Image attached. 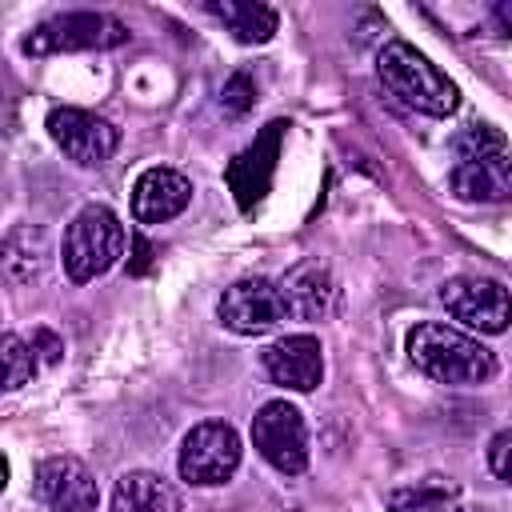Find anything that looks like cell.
<instances>
[{"label":"cell","mask_w":512,"mask_h":512,"mask_svg":"<svg viewBox=\"0 0 512 512\" xmlns=\"http://www.w3.org/2000/svg\"><path fill=\"white\" fill-rule=\"evenodd\" d=\"M404 352L436 384L472 388V384H488L496 376L492 348H484L480 336H468V332H460V328H452L444 320L412 324L408 336H404Z\"/></svg>","instance_id":"cell-1"},{"label":"cell","mask_w":512,"mask_h":512,"mask_svg":"<svg viewBox=\"0 0 512 512\" xmlns=\"http://www.w3.org/2000/svg\"><path fill=\"white\" fill-rule=\"evenodd\" d=\"M448 192L464 204L512 200V148L500 128L468 124L456 136V160L448 168Z\"/></svg>","instance_id":"cell-2"},{"label":"cell","mask_w":512,"mask_h":512,"mask_svg":"<svg viewBox=\"0 0 512 512\" xmlns=\"http://www.w3.org/2000/svg\"><path fill=\"white\" fill-rule=\"evenodd\" d=\"M376 72H380V84L400 104H408L424 116H452L460 104V88L424 52H416L408 40H388L380 48Z\"/></svg>","instance_id":"cell-3"},{"label":"cell","mask_w":512,"mask_h":512,"mask_svg":"<svg viewBox=\"0 0 512 512\" xmlns=\"http://www.w3.org/2000/svg\"><path fill=\"white\" fill-rule=\"evenodd\" d=\"M124 252V224L108 204H88L72 216V224L64 228V244H60V260L72 284H88L96 276H104Z\"/></svg>","instance_id":"cell-4"},{"label":"cell","mask_w":512,"mask_h":512,"mask_svg":"<svg viewBox=\"0 0 512 512\" xmlns=\"http://www.w3.org/2000/svg\"><path fill=\"white\" fill-rule=\"evenodd\" d=\"M132 32L128 24H120L108 12H64L52 16L44 24L32 28V36H24V52L28 56H60V52H88V48H116L124 44Z\"/></svg>","instance_id":"cell-5"},{"label":"cell","mask_w":512,"mask_h":512,"mask_svg":"<svg viewBox=\"0 0 512 512\" xmlns=\"http://www.w3.org/2000/svg\"><path fill=\"white\" fill-rule=\"evenodd\" d=\"M180 476L192 488H216L228 484L240 468V436L228 420H200L180 440Z\"/></svg>","instance_id":"cell-6"},{"label":"cell","mask_w":512,"mask_h":512,"mask_svg":"<svg viewBox=\"0 0 512 512\" xmlns=\"http://www.w3.org/2000/svg\"><path fill=\"white\" fill-rule=\"evenodd\" d=\"M252 444L256 452L284 476H300L308 468V424L304 412L288 400H268L252 416Z\"/></svg>","instance_id":"cell-7"},{"label":"cell","mask_w":512,"mask_h":512,"mask_svg":"<svg viewBox=\"0 0 512 512\" xmlns=\"http://www.w3.org/2000/svg\"><path fill=\"white\" fill-rule=\"evenodd\" d=\"M216 316H220V324L228 332L264 336L280 320H288V300H284V288L276 280H268V276H244L232 288H224V296L216 304Z\"/></svg>","instance_id":"cell-8"},{"label":"cell","mask_w":512,"mask_h":512,"mask_svg":"<svg viewBox=\"0 0 512 512\" xmlns=\"http://www.w3.org/2000/svg\"><path fill=\"white\" fill-rule=\"evenodd\" d=\"M440 304L448 308L452 320L484 332V336H500L512 324V292L492 280V276H456L440 288Z\"/></svg>","instance_id":"cell-9"},{"label":"cell","mask_w":512,"mask_h":512,"mask_svg":"<svg viewBox=\"0 0 512 512\" xmlns=\"http://www.w3.org/2000/svg\"><path fill=\"white\" fill-rule=\"evenodd\" d=\"M48 136L56 140V148L76 160L80 168H100L112 160V152L120 148V128L108 124L104 116L96 112H84V108H72V104H60L48 112Z\"/></svg>","instance_id":"cell-10"},{"label":"cell","mask_w":512,"mask_h":512,"mask_svg":"<svg viewBox=\"0 0 512 512\" xmlns=\"http://www.w3.org/2000/svg\"><path fill=\"white\" fill-rule=\"evenodd\" d=\"M284 132H288V120H272V124H264V128L256 132V140H252L244 152H236V156L228 160L224 180H228V188H232L240 212H252V208L268 196L272 176H276V160H280V140H284Z\"/></svg>","instance_id":"cell-11"},{"label":"cell","mask_w":512,"mask_h":512,"mask_svg":"<svg viewBox=\"0 0 512 512\" xmlns=\"http://www.w3.org/2000/svg\"><path fill=\"white\" fill-rule=\"evenodd\" d=\"M32 492L48 512H96V476L76 456H48L36 464Z\"/></svg>","instance_id":"cell-12"},{"label":"cell","mask_w":512,"mask_h":512,"mask_svg":"<svg viewBox=\"0 0 512 512\" xmlns=\"http://www.w3.org/2000/svg\"><path fill=\"white\" fill-rule=\"evenodd\" d=\"M264 372L280 388L312 392L324 380V348H320V340L312 332L284 336V340H276V344L264 348Z\"/></svg>","instance_id":"cell-13"},{"label":"cell","mask_w":512,"mask_h":512,"mask_svg":"<svg viewBox=\"0 0 512 512\" xmlns=\"http://www.w3.org/2000/svg\"><path fill=\"white\" fill-rule=\"evenodd\" d=\"M192 200V180L176 168H144L132 184V216L136 224H164L180 216Z\"/></svg>","instance_id":"cell-14"},{"label":"cell","mask_w":512,"mask_h":512,"mask_svg":"<svg viewBox=\"0 0 512 512\" xmlns=\"http://www.w3.org/2000/svg\"><path fill=\"white\" fill-rule=\"evenodd\" d=\"M284 300H288V316L296 320H324L336 304V280L328 272V264L320 260H300L284 280Z\"/></svg>","instance_id":"cell-15"},{"label":"cell","mask_w":512,"mask_h":512,"mask_svg":"<svg viewBox=\"0 0 512 512\" xmlns=\"http://www.w3.org/2000/svg\"><path fill=\"white\" fill-rule=\"evenodd\" d=\"M112 512H180V492L144 468H132L112 488Z\"/></svg>","instance_id":"cell-16"},{"label":"cell","mask_w":512,"mask_h":512,"mask_svg":"<svg viewBox=\"0 0 512 512\" xmlns=\"http://www.w3.org/2000/svg\"><path fill=\"white\" fill-rule=\"evenodd\" d=\"M204 8L224 24V32L236 44H268L280 28L276 8L256 4V0H208Z\"/></svg>","instance_id":"cell-17"},{"label":"cell","mask_w":512,"mask_h":512,"mask_svg":"<svg viewBox=\"0 0 512 512\" xmlns=\"http://www.w3.org/2000/svg\"><path fill=\"white\" fill-rule=\"evenodd\" d=\"M388 512H460V488L444 476L388 492Z\"/></svg>","instance_id":"cell-18"},{"label":"cell","mask_w":512,"mask_h":512,"mask_svg":"<svg viewBox=\"0 0 512 512\" xmlns=\"http://www.w3.org/2000/svg\"><path fill=\"white\" fill-rule=\"evenodd\" d=\"M4 276L12 284H28L40 268H44V232L32 224H16L4 236Z\"/></svg>","instance_id":"cell-19"},{"label":"cell","mask_w":512,"mask_h":512,"mask_svg":"<svg viewBox=\"0 0 512 512\" xmlns=\"http://www.w3.org/2000/svg\"><path fill=\"white\" fill-rule=\"evenodd\" d=\"M0 348H4V388L8 392H16V388H24L32 376H36V348L32 344H24L16 332H8L4 340H0Z\"/></svg>","instance_id":"cell-20"},{"label":"cell","mask_w":512,"mask_h":512,"mask_svg":"<svg viewBox=\"0 0 512 512\" xmlns=\"http://www.w3.org/2000/svg\"><path fill=\"white\" fill-rule=\"evenodd\" d=\"M252 104H256V80H252L248 68H240V72H232V76L224 80V88H220V108H224V116L240 120V116L252 112Z\"/></svg>","instance_id":"cell-21"},{"label":"cell","mask_w":512,"mask_h":512,"mask_svg":"<svg viewBox=\"0 0 512 512\" xmlns=\"http://www.w3.org/2000/svg\"><path fill=\"white\" fill-rule=\"evenodd\" d=\"M488 468L512 488V428H504V432L492 436V444H488Z\"/></svg>","instance_id":"cell-22"},{"label":"cell","mask_w":512,"mask_h":512,"mask_svg":"<svg viewBox=\"0 0 512 512\" xmlns=\"http://www.w3.org/2000/svg\"><path fill=\"white\" fill-rule=\"evenodd\" d=\"M32 348H40V356H44L48 364H56V360L64 356L60 336H56V332H48V328H36V332H32Z\"/></svg>","instance_id":"cell-23"},{"label":"cell","mask_w":512,"mask_h":512,"mask_svg":"<svg viewBox=\"0 0 512 512\" xmlns=\"http://www.w3.org/2000/svg\"><path fill=\"white\" fill-rule=\"evenodd\" d=\"M132 252H136V260H132L128 268H132V272H144V268H148V252H152V248H148L144 240H132Z\"/></svg>","instance_id":"cell-24"},{"label":"cell","mask_w":512,"mask_h":512,"mask_svg":"<svg viewBox=\"0 0 512 512\" xmlns=\"http://www.w3.org/2000/svg\"><path fill=\"white\" fill-rule=\"evenodd\" d=\"M496 20L504 24V32H512V4H500L496 8Z\"/></svg>","instance_id":"cell-25"}]
</instances>
